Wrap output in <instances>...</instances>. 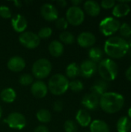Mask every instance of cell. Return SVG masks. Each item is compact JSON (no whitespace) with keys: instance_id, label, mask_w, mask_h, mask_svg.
I'll use <instances>...</instances> for the list:
<instances>
[{"instance_id":"1","label":"cell","mask_w":131,"mask_h":132,"mask_svg":"<svg viewBox=\"0 0 131 132\" xmlns=\"http://www.w3.org/2000/svg\"><path fill=\"white\" fill-rule=\"evenodd\" d=\"M104 53L112 59H120L126 56L129 51L127 41L120 36L109 37L103 46Z\"/></svg>"},{"instance_id":"2","label":"cell","mask_w":131,"mask_h":132,"mask_svg":"<svg viewBox=\"0 0 131 132\" xmlns=\"http://www.w3.org/2000/svg\"><path fill=\"white\" fill-rule=\"evenodd\" d=\"M124 97L117 92H106L100 97V106L107 114L120 111L124 105Z\"/></svg>"},{"instance_id":"3","label":"cell","mask_w":131,"mask_h":132,"mask_svg":"<svg viewBox=\"0 0 131 132\" xmlns=\"http://www.w3.org/2000/svg\"><path fill=\"white\" fill-rule=\"evenodd\" d=\"M97 70L101 79L105 81H112L118 75V65L110 58L103 59L99 63Z\"/></svg>"},{"instance_id":"4","label":"cell","mask_w":131,"mask_h":132,"mask_svg":"<svg viewBox=\"0 0 131 132\" xmlns=\"http://www.w3.org/2000/svg\"><path fill=\"white\" fill-rule=\"evenodd\" d=\"M68 78L61 74L56 73L53 75L48 82V90L50 93L56 96H59L65 94L69 89Z\"/></svg>"},{"instance_id":"5","label":"cell","mask_w":131,"mask_h":132,"mask_svg":"<svg viewBox=\"0 0 131 132\" xmlns=\"http://www.w3.org/2000/svg\"><path fill=\"white\" fill-rule=\"evenodd\" d=\"M52 71V64L50 61L45 58H41L37 60L32 65V72L33 76L42 80L47 77Z\"/></svg>"},{"instance_id":"6","label":"cell","mask_w":131,"mask_h":132,"mask_svg":"<svg viewBox=\"0 0 131 132\" xmlns=\"http://www.w3.org/2000/svg\"><path fill=\"white\" fill-rule=\"evenodd\" d=\"M120 25V22L114 17H106L100 22L99 29L103 35L110 36L119 30Z\"/></svg>"},{"instance_id":"7","label":"cell","mask_w":131,"mask_h":132,"mask_svg":"<svg viewBox=\"0 0 131 132\" xmlns=\"http://www.w3.org/2000/svg\"><path fill=\"white\" fill-rule=\"evenodd\" d=\"M85 19V13L83 10L80 6H70L66 14V19L67 20L68 23L78 26L83 23Z\"/></svg>"},{"instance_id":"8","label":"cell","mask_w":131,"mask_h":132,"mask_svg":"<svg viewBox=\"0 0 131 132\" xmlns=\"http://www.w3.org/2000/svg\"><path fill=\"white\" fill-rule=\"evenodd\" d=\"M19 43L27 49H36L40 43V39L38 35L29 31L21 33L19 37Z\"/></svg>"},{"instance_id":"9","label":"cell","mask_w":131,"mask_h":132,"mask_svg":"<svg viewBox=\"0 0 131 132\" xmlns=\"http://www.w3.org/2000/svg\"><path fill=\"white\" fill-rule=\"evenodd\" d=\"M5 121L11 128L17 130L23 129L26 125L25 116L19 112H12L9 114Z\"/></svg>"},{"instance_id":"10","label":"cell","mask_w":131,"mask_h":132,"mask_svg":"<svg viewBox=\"0 0 131 132\" xmlns=\"http://www.w3.org/2000/svg\"><path fill=\"white\" fill-rule=\"evenodd\" d=\"M41 15L46 21H56L59 18V12L56 6L50 3H45L40 9Z\"/></svg>"},{"instance_id":"11","label":"cell","mask_w":131,"mask_h":132,"mask_svg":"<svg viewBox=\"0 0 131 132\" xmlns=\"http://www.w3.org/2000/svg\"><path fill=\"white\" fill-rule=\"evenodd\" d=\"M97 70V65L96 63L87 59L83 60L80 66V75L84 78H90Z\"/></svg>"},{"instance_id":"12","label":"cell","mask_w":131,"mask_h":132,"mask_svg":"<svg viewBox=\"0 0 131 132\" xmlns=\"http://www.w3.org/2000/svg\"><path fill=\"white\" fill-rule=\"evenodd\" d=\"M96 36L90 32H83L77 36L78 44L83 48L92 47L96 43Z\"/></svg>"},{"instance_id":"13","label":"cell","mask_w":131,"mask_h":132,"mask_svg":"<svg viewBox=\"0 0 131 132\" xmlns=\"http://www.w3.org/2000/svg\"><path fill=\"white\" fill-rule=\"evenodd\" d=\"M81 104L86 110H95L100 106V97L93 93H89L83 96Z\"/></svg>"},{"instance_id":"14","label":"cell","mask_w":131,"mask_h":132,"mask_svg":"<svg viewBox=\"0 0 131 132\" xmlns=\"http://www.w3.org/2000/svg\"><path fill=\"white\" fill-rule=\"evenodd\" d=\"M48 90L47 85L42 80H36L33 82L31 87L32 94L38 99L45 97L48 93Z\"/></svg>"},{"instance_id":"15","label":"cell","mask_w":131,"mask_h":132,"mask_svg":"<svg viewBox=\"0 0 131 132\" xmlns=\"http://www.w3.org/2000/svg\"><path fill=\"white\" fill-rule=\"evenodd\" d=\"M7 67L9 70L15 73L21 72L25 67V61L22 57L19 56H15L8 60L7 63Z\"/></svg>"},{"instance_id":"16","label":"cell","mask_w":131,"mask_h":132,"mask_svg":"<svg viewBox=\"0 0 131 132\" xmlns=\"http://www.w3.org/2000/svg\"><path fill=\"white\" fill-rule=\"evenodd\" d=\"M130 1H120L113 8V15L116 18H121L127 15L130 12V7L128 3Z\"/></svg>"},{"instance_id":"17","label":"cell","mask_w":131,"mask_h":132,"mask_svg":"<svg viewBox=\"0 0 131 132\" xmlns=\"http://www.w3.org/2000/svg\"><path fill=\"white\" fill-rule=\"evenodd\" d=\"M11 23H12V26L13 29L15 32H20V33H22L23 32H25L28 25L26 19L23 15H19V14H17L14 15L13 17H12Z\"/></svg>"},{"instance_id":"18","label":"cell","mask_w":131,"mask_h":132,"mask_svg":"<svg viewBox=\"0 0 131 132\" xmlns=\"http://www.w3.org/2000/svg\"><path fill=\"white\" fill-rule=\"evenodd\" d=\"M76 123L79 124L81 127H87L92 122L91 115L86 109H80L76 115Z\"/></svg>"},{"instance_id":"19","label":"cell","mask_w":131,"mask_h":132,"mask_svg":"<svg viewBox=\"0 0 131 132\" xmlns=\"http://www.w3.org/2000/svg\"><path fill=\"white\" fill-rule=\"evenodd\" d=\"M107 88H108L107 82L103 79H99L96 80L94 84L92 85L90 90H91V93L100 97L103 94L107 92Z\"/></svg>"},{"instance_id":"20","label":"cell","mask_w":131,"mask_h":132,"mask_svg":"<svg viewBox=\"0 0 131 132\" xmlns=\"http://www.w3.org/2000/svg\"><path fill=\"white\" fill-rule=\"evenodd\" d=\"M85 12L90 16H97L100 13V5L93 0H88L84 3Z\"/></svg>"},{"instance_id":"21","label":"cell","mask_w":131,"mask_h":132,"mask_svg":"<svg viewBox=\"0 0 131 132\" xmlns=\"http://www.w3.org/2000/svg\"><path fill=\"white\" fill-rule=\"evenodd\" d=\"M49 52L54 57H59L63 55L64 51L63 44L59 40H53L49 45Z\"/></svg>"},{"instance_id":"22","label":"cell","mask_w":131,"mask_h":132,"mask_svg":"<svg viewBox=\"0 0 131 132\" xmlns=\"http://www.w3.org/2000/svg\"><path fill=\"white\" fill-rule=\"evenodd\" d=\"M90 132H110L108 125L102 120H94L90 125Z\"/></svg>"},{"instance_id":"23","label":"cell","mask_w":131,"mask_h":132,"mask_svg":"<svg viewBox=\"0 0 131 132\" xmlns=\"http://www.w3.org/2000/svg\"><path fill=\"white\" fill-rule=\"evenodd\" d=\"M117 130L118 132H129L131 130V121L127 116H123L117 121Z\"/></svg>"},{"instance_id":"24","label":"cell","mask_w":131,"mask_h":132,"mask_svg":"<svg viewBox=\"0 0 131 132\" xmlns=\"http://www.w3.org/2000/svg\"><path fill=\"white\" fill-rule=\"evenodd\" d=\"M0 97L1 100L5 103H12L16 98V93L12 88H5L0 93Z\"/></svg>"},{"instance_id":"25","label":"cell","mask_w":131,"mask_h":132,"mask_svg":"<svg viewBox=\"0 0 131 132\" xmlns=\"http://www.w3.org/2000/svg\"><path fill=\"white\" fill-rule=\"evenodd\" d=\"M104 52L100 47H91L88 52L89 60H92L94 63H100L103 60Z\"/></svg>"},{"instance_id":"26","label":"cell","mask_w":131,"mask_h":132,"mask_svg":"<svg viewBox=\"0 0 131 132\" xmlns=\"http://www.w3.org/2000/svg\"><path fill=\"white\" fill-rule=\"evenodd\" d=\"M66 77L70 79H75L80 74V66L76 63H69L66 69Z\"/></svg>"},{"instance_id":"27","label":"cell","mask_w":131,"mask_h":132,"mask_svg":"<svg viewBox=\"0 0 131 132\" xmlns=\"http://www.w3.org/2000/svg\"><path fill=\"white\" fill-rule=\"evenodd\" d=\"M36 118L39 122L46 124L50 122V121L52 120V114L49 110L42 108L37 111Z\"/></svg>"},{"instance_id":"28","label":"cell","mask_w":131,"mask_h":132,"mask_svg":"<svg viewBox=\"0 0 131 132\" xmlns=\"http://www.w3.org/2000/svg\"><path fill=\"white\" fill-rule=\"evenodd\" d=\"M59 39L62 43L73 44L75 41V36L73 33L68 31H63L59 34Z\"/></svg>"},{"instance_id":"29","label":"cell","mask_w":131,"mask_h":132,"mask_svg":"<svg viewBox=\"0 0 131 132\" xmlns=\"http://www.w3.org/2000/svg\"><path fill=\"white\" fill-rule=\"evenodd\" d=\"M122 38H130L131 37V26L130 24L127 22H124L120 25V29L118 30Z\"/></svg>"},{"instance_id":"30","label":"cell","mask_w":131,"mask_h":132,"mask_svg":"<svg viewBox=\"0 0 131 132\" xmlns=\"http://www.w3.org/2000/svg\"><path fill=\"white\" fill-rule=\"evenodd\" d=\"M19 82L22 86H29L33 84L34 77L29 73H23L19 78Z\"/></svg>"},{"instance_id":"31","label":"cell","mask_w":131,"mask_h":132,"mask_svg":"<svg viewBox=\"0 0 131 132\" xmlns=\"http://www.w3.org/2000/svg\"><path fill=\"white\" fill-rule=\"evenodd\" d=\"M83 84L79 80H74L69 83V88L75 93L82 91L83 90Z\"/></svg>"},{"instance_id":"32","label":"cell","mask_w":131,"mask_h":132,"mask_svg":"<svg viewBox=\"0 0 131 132\" xmlns=\"http://www.w3.org/2000/svg\"><path fill=\"white\" fill-rule=\"evenodd\" d=\"M64 130L66 132H77L78 128L76 122L73 120H67L64 123Z\"/></svg>"},{"instance_id":"33","label":"cell","mask_w":131,"mask_h":132,"mask_svg":"<svg viewBox=\"0 0 131 132\" xmlns=\"http://www.w3.org/2000/svg\"><path fill=\"white\" fill-rule=\"evenodd\" d=\"M52 33H53L52 29L50 27L46 26L40 29L37 35L39 39H48L49 37H50Z\"/></svg>"},{"instance_id":"34","label":"cell","mask_w":131,"mask_h":132,"mask_svg":"<svg viewBox=\"0 0 131 132\" xmlns=\"http://www.w3.org/2000/svg\"><path fill=\"white\" fill-rule=\"evenodd\" d=\"M55 25H56V27L60 30H65L67 27H68V22L67 20L66 19V18L64 17H60V18H58L56 22H55Z\"/></svg>"},{"instance_id":"35","label":"cell","mask_w":131,"mask_h":132,"mask_svg":"<svg viewBox=\"0 0 131 132\" xmlns=\"http://www.w3.org/2000/svg\"><path fill=\"white\" fill-rule=\"evenodd\" d=\"M0 16L3 19L12 18V12L10 9L5 5H0Z\"/></svg>"},{"instance_id":"36","label":"cell","mask_w":131,"mask_h":132,"mask_svg":"<svg viewBox=\"0 0 131 132\" xmlns=\"http://www.w3.org/2000/svg\"><path fill=\"white\" fill-rule=\"evenodd\" d=\"M115 5H116V2L113 0H103L100 3V7L105 9H109L113 8Z\"/></svg>"},{"instance_id":"37","label":"cell","mask_w":131,"mask_h":132,"mask_svg":"<svg viewBox=\"0 0 131 132\" xmlns=\"http://www.w3.org/2000/svg\"><path fill=\"white\" fill-rule=\"evenodd\" d=\"M63 109V103L61 101H56L53 104V110L56 112H61Z\"/></svg>"},{"instance_id":"38","label":"cell","mask_w":131,"mask_h":132,"mask_svg":"<svg viewBox=\"0 0 131 132\" xmlns=\"http://www.w3.org/2000/svg\"><path fill=\"white\" fill-rule=\"evenodd\" d=\"M34 132H49V129L47 128V127H46L45 125H39L37 126Z\"/></svg>"},{"instance_id":"39","label":"cell","mask_w":131,"mask_h":132,"mask_svg":"<svg viewBox=\"0 0 131 132\" xmlns=\"http://www.w3.org/2000/svg\"><path fill=\"white\" fill-rule=\"evenodd\" d=\"M125 76L127 77V79L130 81L131 82V66H130L128 67V69L126 70V73H125Z\"/></svg>"},{"instance_id":"40","label":"cell","mask_w":131,"mask_h":132,"mask_svg":"<svg viewBox=\"0 0 131 132\" xmlns=\"http://www.w3.org/2000/svg\"><path fill=\"white\" fill-rule=\"evenodd\" d=\"M56 3L60 7H66V5H67V2L66 0H59V1L56 2Z\"/></svg>"},{"instance_id":"41","label":"cell","mask_w":131,"mask_h":132,"mask_svg":"<svg viewBox=\"0 0 131 132\" xmlns=\"http://www.w3.org/2000/svg\"><path fill=\"white\" fill-rule=\"evenodd\" d=\"M71 3L73 4V6H79V5L82 3V1L81 0H73V1H71Z\"/></svg>"},{"instance_id":"42","label":"cell","mask_w":131,"mask_h":132,"mask_svg":"<svg viewBox=\"0 0 131 132\" xmlns=\"http://www.w3.org/2000/svg\"><path fill=\"white\" fill-rule=\"evenodd\" d=\"M14 4L15 5L16 7H21L22 6V2H20V1H14Z\"/></svg>"},{"instance_id":"43","label":"cell","mask_w":131,"mask_h":132,"mask_svg":"<svg viewBox=\"0 0 131 132\" xmlns=\"http://www.w3.org/2000/svg\"><path fill=\"white\" fill-rule=\"evenodd\" d=\"M127 43H128V46H129V50H131V37L129 39V40L127 41Z\"/></svg>"},{"instance_id":"44","label":"cell","mask_w":131,"mask_h":132,"mask_svg":"<svg viewBox=\"0 0 131 132\" xmlns=\"http://www.w3.org/2000/svg\"><path fill=\"white\" fill-rule=\"evenodd\" d=\"M128 118L131 119V107L129 108V110H128Z\"/></svg>"},{"instance_id":"45","label":"cell","mask_w":131,"mask_h":132,"mask_svg":"<svg viewBox=\"0 0 131 132\" xmlns=\"http://www.w3.org/2000/svg\"><path fill=\"white\" fill-rule=\"evenodd\" d=\"M2 108L0 107V118L2 117Z\"/></svg>"},{"instance_id":"46","label":"cell","mask_w":131,"mask_h":132,"mask_svg":"<svg viewBox=\"0 0 131 132\" xmlns=\"http://www.w3.org/2000/svg\"><path fill=\"white\" fill-rule=\"evenodd\" d=\"M86 132H88V131H86Z\"/></svg>"}]
</instances>
